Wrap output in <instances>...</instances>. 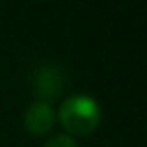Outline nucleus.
Instances as JSON below:
<instances>
[{
	"label": "nucleus",
	"mask_w": 147,
	"mask_h": 147,
	"mask_svg": "<svg viewBox=\"0 0 147 147\" xmlns=\"http://www.w3.org/2000/svg\"><path fill=\"white\" fill-rule=\"evenodd\" d=\"M59 121L69 134L87 136L100 125L102 108L97 104V100H93L89 95H71L61 104Z\"/></svg>",
	"instance_id": "1"
},
{
	"label": "nucleus",
	"mask_w": 147,
	"mask_h": 147,
	"mask_svg": "<svg viewBox=\"0 0 147 147\" xmlns=\"http://www.w3.org/2000/svg\"><path fill=\"white\" fill-rule=\"evenodd\" d=\"M65 84H67V74L63 67H59L54 63L39 65L35 71V78H32L37 102H43V104L56 100L61 95V91L65 89Z\"/></svg>",
	"instance_id": "2"
},
{
	"label": "nucleus",
	"mask_w": 147,
	"mask_h": 147,
	"mask_svg": "<svg viewBox=\"0 0 147 147\" xmlns=\"http://www.w3.org/2000/svg\"><path fill=\"white\" fill-rule=\"evenodd\" d=\"M54 125V110L50 104H43V102H35L26 108L24 113V128L28 130L35 136H43L48 134Z\"/></svg>",
	"instance_id": "3"
},
{
	"label": "nucleus",
	"mask_w": 147,
	"mask_h": 147,
	"mask_svg": "<svg viewBox=\"0 0 147 147\" xmlns=\"http://www.w3.org/2000/svg\"><path fill=\"white\" fill-rule=\"evenodd\" d=\"M43 147H78V145H76V141L69 134H56V136L48 138Z\"/></svg>",
	"instance_id": "4"
}]
</instances>
